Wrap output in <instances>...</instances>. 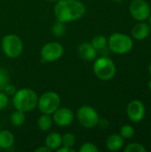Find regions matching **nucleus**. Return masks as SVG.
Here are the masks:
<instances>
[{"mask_svg": "<svg viewBox=\"0 0 151 152\" xmlns=\"http://www.w3.org/2000/svg\"><path fill=\"white\" fill-rule=\"evenodd\" d=\"M85 4L78 0H59L53 8L56 20L64 23L78 20L85 16Z\"/></svg>", "mask_w": 151, "mask_h": 152, "instance_id": "obj_1", "label": "nucleus"}, {"mask_svg": "<svg viewBox=\"0 0 151 152\" xmlns=\"http://www.w3.org/2000/svg\"><path fill=\"white\" fill-rule=\"evenodd\" d=\"M38 95L30 88H21L12 95V105L15 110L29 112L37 107Z\"/></svg>", "mask_w": 151, "mask_h": 152, "instance_id": "obj_2", "label": "nucleus"}, {"mask_svg": "<svg viewBox=\"0 0 151 152\" xmlns=\"http://www.w3.org/2000/svg\"><path fill=\"white\" fill-rule=\"evenodd\" d=\"M93 69L95 76L103 81L112 79L117 72L115 62L106 55H102L94 60Z\"/></svg>", "mask_w": 151, "mask_h": 152, "instance_id": "obj_3", "label": "nucleus"}, {"mask_svg": "<svg viewBox=\"0 0 151 152\" xmlns=\"http://www.w3.org/2000/svg\"><path fill=\"white\" fill-rule=\"evenodd\" d=\"M133 47V39L123 33H113L108 38V48L116 54L128 53Z\"/></svg>", "mask_w": 151, "mask_h": 152, "instance_id": "obj_4", "label": "nucleus"}, {"mask_svg": "<svg viewBox=\"0 0 151 152\" xmlns=\"http://www.w3.org/2000/svg\"><path fill=\"white\" fill-rule=\"evenodd\" d=\"M3 53L9 58H17L23 52V42L15 34L5 35L1 41Z\"/></svg>", "mask_w": 151, "mask_h": 152, "instance_id": "obj_5", "label": "nucleus"}, {"mask_svg": "<svg viewBox=\"0 0 151 152\" xmlns=\"http://www.w3.org/2000/svg\"><path fill=\"white\" fill-rule=\"evenodd\" d=\"M61 106L60 95L53 91L44 93L38 97L37 108L43 114L52 115Z\"/></svg>", "mask_w": 151, "mask_h": 152, "instance_id": "obj_6", "label": "nucleus"}, {"mask_svg": "<svg viewBox=\"0 0 151 152\" xmlns=\"http://www.w3.org/2000/svg\"><path fill=\"white\" fill-rule=\"evenodd\" d=\"M77 119L85 128H93L97 126L100 116L97 110L90 105L81 106L77 112Z\"/></svg>", "mask_w": 151, "mask_h": 152, "instance_id": "obj_7", "label": "nucleus"}, {"mask_svg": "<svg viewBox=\"0 0 151 152\" xmlns=\"http://www.w3.org/2000/svg\"><path fill=\"white\" fill-rule=\"evenodd\" d=\"M64 48L58 42H48L41 48V60L44 62H54L63 55Z\"/></svg>", "mask_w": 151, "mask_h": 152, "instance_id": "obj_8", "label": "nucleus"}, {"mask_svg": "<svg viewBox=\"0 0 151 152\" xmlns=\"http://www.w3.org/2000/svg\"><path fill=\"white\" fill-rule=\"evenodd\" d=\"M129 12L137 21H144L149 19L151 8L145 0H133L129 5Z\"/></svg>", "mask_w": 151, "mask_h": 152, "instance_id": "obj_9", "label": "nucleus"}, {"mask_svg": "<svg viewBox=\"0 0 151 152\" xmlns=\"http://www.w3.org/2000/svg\"><path fill=\"white\" fill-rule=\"evenodd\" d=\"M53 123L60 127H67L72 124L75 119L74 112L69 108H58L53 114Z\"/></svg>", "mask_w": 151, "mask_h": 152, "instance_id": "obj_10", "label": "nucleus"}, {"mask_svg": "<svg viewBox=\"0 0 151 152\" xmlns=\"http://www.w3.org/2000/svg\"><path fill=\"white\" fill-rule=\"evenodd\" d=\"M146 113V109L145 105L143 104L142 102L139 100H133L129 102L126 108V114L128 118L134 123L141 122Z\"/></svg>", "mask_w": 151, "mask_h": 152, "instance_id": "obj_11", "label": "nucleus"}, {"mask_svg": "<svg viewBox=\"0 0 151 152\" xmlns=\"http://www.w3.org/2000/svg\"><path fill=\"white\" fill-rule=\"evenodd\" d=\"M78 55L86 61H93L97 58V51L89 42L82 43L77 49Z\"/></svg>", "mask_w": 151, "mask_h": 152, "instance_id": "obj_12", "label": "nucleus"}, {"mask_svg": "<svg viewBox=\"0 0 151 152\" xmlns=\"http://www.w3.org/2000/svg\"><path fill=\"white\" fill-rule=\"evenodd\" d=\"M151 27L149 23L144 21H139L136 23L132 29V36L136 40L146 39L150 33Z\"/></svg>", "mask_w": 151, "mask_h": 152, "instance_id": "obj_13", "label": "nucleus"}, {"mask_svg": "<svg viewBox=\"0 0 151 152\" xmlns=\"http://www.w3.org/2000/svg\"><path fill=\"white\" fill-rule=\"evenodd\" d=\"M124 145V138L118 134H110L106 140V147L110 151H117Z\"/></svg>", "mask_w": 151, "mask_h": 152, "instance_id": "obj_14", "label": "nucleus"}, {"mask_svg": "<svg viewBox=\"0 0 151 152\" xmlns=\"http://www.w3.org/2000/svg\"><path fill=\"white\" fill-rule=\"evenodd\" d=\"M14 135L8 130H0V149L9 150L14 144Z\"/></svg>", "mask_w": 151, "mask_h": 152, "instance_id": "obj_15", "label": "nucleus"}, {"mask_svg": "<svg viewBox=\"0 0 151 152\" xmlns=\"http://www.w3.org/2000/svg\"><path fill=\"white\" fill-rule=\"evenodd\" d=\"M45 146L51 151H56L61 146V135L57 132L50 133L45 138Z\"/></svg>", "mask_w": 151, "mask_h": 152, "instance_id": "obj_16", "label": "nucleus"}, {"mask_svg": "<svg viewBox=\"0 0 151 152\" xmlns=\"http://www.w3.org/2000/svg\"><path fill=\"white\" fill-rule=\"evenodd\" d=\"M53 118L51 117V115H48V114H43L38 118L37 119V126L38 128L41 130V131H44V132H46L48 130L51 129V127L53 126Z\"/></svg>", "mask_w": 151, "mask_h": 152, "instance_id": "obj_17", "label": "nucleus"}, {"mask_svg": "<svg viewBox=\"0 0 151 152\" xmlns=\"http://www.w3.org/2000/svg\"><path fill=\"white\" fill-rule=\"evenodd\" d=\"M10 120H11V124L14 127H20V126H23V124L25 123V120H26L25 112L15 110V111H13L12 113Z\"/></svg>", "mask_w": 151, "mask_h": 152, "instance_id": "obj_18", "label": "nucleus"}, {"mask_svg": "<svg viewBox=\"0 0 151 152\" xmlns=\"http://www.w3.org/2000/svg\"><path fill=\"white\" fill-rule=\"evenodd\" d=\"M92 45L96 49V51H102L105 48L108 47V38L105 36L98 35L92 38V41L90 42Z\"/></svg>", "mask_w": 151, "mask_h": 152, "instance_id": "obj_19", "label": "nucleus"}, {"mask_svg": "<svg viewBox=\"0 0 151 152\" xmlns=\"http://www.w3.org/2000/svg\"><path fill=\"white\" fill-rule=\"evenodd\" d=\"M65 24L66 23H64V22L56 20L52 27V32H53V36H55L56 37H62L66 32V25Z\"/></svg>", "mask_w": 151, "mask_h": 152, "instance_id": "obj_20", "label": "nucleus"}, {"mask_svg": "<svg viewBox=\"0 0 151 152\" xmlns=\"http://www.w3.org/2000/svg\"><path fill=\"white\" fill-rule=\"evenodd\" d=\"M76 144V136L72 133H66L61 135V146L73 148Z\"/></svg>", "mask_w": 151, "mask_h": 152, "instance_id": "obj_21", "label": "nucleus"}, {"mask_svg": "<svg viewBox=\"0 0 151 152\" xmlns=\"http://www.w3.org/2000/svg\"><path fill=\"white\" fill-rule=\"evenodd\" d=\"M119 134L124 139H131L134 135V128L130 125H125L121 127Z\"/></svg>", "mask_w": 151, "mask_h": 152, "instance_id": "obj_22", "label": "nucleus"}, {"mask_svg": "<svg viewBox=\"0 0 151 152\" xmlns=\"http://www.w3.org/2000/svg\"><path fill=\"white\" fill-rule=\"evenodd\" d=\"M10 84V77L4 69H0V91H4L5 86Z\"/></svg>", "mask_w": 151, "mask_h": 152, "instance_id": "obj_23", "label": "nucleus"}, {"mask_svg": "<svg viewBox=\"0 0 151 152\" xmlns=\"http://www.w3.org/2000/svg\"><path fill=\"white\" fill-rule=\"evenodd\" d=\"M147 149L139 142H133L125 148V152H146Z\"/></svg>", "mask_w": 151, "mask_h": 152, "instance_id": "obj_24", "label": "nucleus"}, {"mask_svg": "<svg viewBox=\"0 0 151 152\" xmlns=\"http://www.w3.org/2000/svg\"><path fill=\"white\" fill-rule=\"evenodd\" d=\"M80 152H98L99 149L97 148V146L90 142H85L81 145L80 149H79Z\"/></svg>", "mask_w": 151, "mask_h": 152, "instance_id": "obj_25", "label": "nucleus"}, {"mask_svg": "<svg viewBox=\"0 0 151 152\" xmlns=\"http://www.w3.org/2000/svg\"><path fill=\"white\" fill-rule=\"evenodd\" d=\"M9 103V98L8 95L4 92L0 91V111L4 110Z\"/></svg>", "mask_w": 151, "mask_h": 152, "instance_id": "obj_26", "label": "nucleus"}, {"mask_svg": "<svg viewBox=\"0 0 151 152\" xmlns=\"http://www.w3.org/2000/svg\"><path fill=\"white\" fill-rule=\"evenodd\" d=\"M16 91H17L16 86H13V85H12V84H8V85L5 86V88L4 89V92L8 96H9V95H13V94L16 93Z\"/></svg>", "mask_w": 151, "mask_h": 152, "instance_id": "obj_27", "label": "nucleus"}, {"mask_svg": "<svg viewBox=\"0 0 151 152\" xmlns=\"http://www.w3.org/2000/svg\"><path fill=\"white\" fill-rule=\"evenodd\" d=\"M97 126L101 128V129H107L109 126V122L107 118H99L98 124Z\"/></svg>", "mask_w": 151, "mask_h": 152, "instance_id": "obj_28", "label": "nucleus"}, {"mask_svg": "<svg viewBox=\"0 0 151 152\" xmlns=\"http://www.w3.org/2000/svg\"><path fill=\"white\" fill-rule=\"evenodd\" d=\"M57 152H75L76 151L73 148H69V147H65V146H61L60 148H58L56 150Z\"/></svg>", "mask_w": 151, "mask_h": 152, "instance_id": "obj_29", "label": "nucleus"}, {"mask_svg": "<svg viewBox=\"0 0 151 152\" xmlns=\"http://www.w3.org/2000/svg\"><path fill=\"white\" fill-rule=\"evenodd\" d=\"M52 151L48 147H46L45 145L44 146H42V147H39L36 150V152H50Z\"/></svg>", "mask_w": 151, "mask_h": 152, "instance_id": "obj_30", "label": "nucleus"}, {"mask_svg": "<svg viewBox=\"0 0 151 152\" xmlns=\"http://www.w3.org/2000/svg\"><path fill=\"white\" fill-rule=\"evenodd\" d=\"M149 24H150V26L151 27V12L150 14V16H149Z\"/></svg>", "mask_w": 151, "mask_h": 152, "instance_id": "obj_31", "label": "nucleus"}, {"mask_svg": "<svg viewBox=\"0 0 151 152\" xmlns=\"http://www.w3.org/2000/svg\"><path fill=\"white\" fill-rule=\"evenodd\" d=\"M149 72H150V76H151V62H150V64L149 65Z\"/></svg>", "mask_w": 151, "mask_h": 152, "instance_id": "obj_32", "label": "nucleus"}, {"mask_svg": "<svg viewBox=\"0 0 151 152\" xmlns=\"http://www.w3.org/2000/svg\"><path fill=\"white\" fill-rule=\"evenodd\" d=\"M149 88H150V90L151 92V79L150 80V82H149Z\"/></svg>", "mask_w": 151, "mask_h": 152, "instance_id": "obj_33", "label": "nucleus"}, {"mask_svg": "<svg viewBox=\"0 0 151 152\" xmlns=\"http://www.w3.org/2000/svg\"><path fill=\"white\" fill-rule=\"evenodd\" d=\"M114 2H117V3H119V2H122L123 0H113Z\"/></svg>", "mask_w": 151, "mask_h": 152, "instance_id": "obj_34", "label": "nucleus"}, {"mask_svg": "<svg viewBox=\"0 0 151 152\" xmlns=\"http://www.w3.org/2000/svg\"><path fill=\"white\" fill-rule=\"evenodd\" d=\"M47 1H50V2H57L59 0H47Z\"/></svg>", "mask_w": 151, "mask_h": 152, "instance_id": "obj_35", "label": "nucleus"}, {"mask_svg": "<svg viewBox=\"0 0 151 152\" xmlns=\"http://www.w3.org/2000/svg\"><path fill=\"white\" fill-rule=\"evenodd\" d=\"M0 130H1V124H0Z\"/></svg>", "mask_w": 151, "mask_h": 152, "instance_id": "obj_36", "label": "nucleus"}, {"mask_svg": "<svg viewBox=\"0 0 151 152\" xmlns=\"http://www.w3.org/2000/svg\"><path fill=\"white\" fill-rule=\"evenodd\" d=\"M150 134H151V129H150Z\"/></svg>", "mask_w": 151, "mask_h": 152, "instance_id": "obj_37", "label": "nucleus"}]
</instances>
